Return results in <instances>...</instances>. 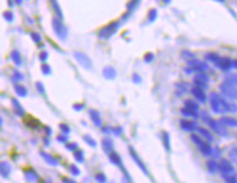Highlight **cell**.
Segmentation results:
<instances>
[{
  "label": "cell",
  "instance_id": "6da1fadb",
  "mask_svg": "<svg viewBox=\"0 0 237 183\" xmlns=\"http://www.w3.org/2000/svg\"><path fill=\"white\" fill-rule=\"evenodd\" d=\"M222 94L227 97L228 99H236L237 93H236V76L232 74L225 79V82L220 87Z\"/></svg>",
  "mask_w": 237,
  "mask_h": 183
},
{
  "label": "cell",
  "instance_id": "7a4b0ae2",
  "mask_svg": "<svg viewBox=\"0 0 237 183\" xmlns=\"http://www.w3.org/2000/svg\"><path fill=\"white\" fill-rule=\"evenodd\" d=\"M52 27H53V31H55V34L57 35L58 39L66 40V37L68 35V30H67V27L62 24V21L58 17H53L52 19Z\"/></svg>",
  "mask_w": 237,
  "mask_h": 183
},
{
  "label": "cell",
  "instance_id": "3957f363",
  "mask_svg": "<svg viewBox=\"0 0 237 183\" xmlns=\"http://www.w3.org/2000/svg\"><path fill=\"white\" fill-rule=\"evenodd\" d=\"M204 120L206 121V124L209 125L214 131H216L219 135H221V136H227V130H226V128L220 123V121L214 120V119H211V118H207V115H204Z\"/></svg>",
  "mask_w": 237,
  "mask_h": 183
},
{
  "label": "cell",
  "instance_id": "277c9868",
  "mask_svg": "<svg viewBox=\"0 0 237 183\" xmlns=\"http://www.w3.org/2000/svg\"><path fill=\"white\" fill-rule=\"evenodd\" d=\"M191 140L199 146V150L201 151V154L205 156H211L212 155V147L209 145V142L202 141L200 136L197 135H191Z\"/></svg>",
  "mask_w": 237,
  "mask_h": 183
},
{
  "label": "cell",
  "instance_id": "5b68a950",
  "mask_svg": "<svg viewBox=\"0 0 237 183\" xmlns=\"http://www.w3.org/2000/svg\"><path fill=\"white\" fill-rule=\"evenodd\" d=\"M119 25H121L119 21H113V22H111L109 25H107L106 27H103V28L101 30L99 34H98V36H99L101 39H109L111 36H113V35L117 32V30H118V27H119Z\"/></svg>",
  "mask_w": 237,
  "mask_h": 183
},
{
  "label": "cell",
  "instance_id": "8992f818",
  "mask_svg": "<svg viewBox=\"0 0 237 183\" xmlns=\"http://www.w3.org/2000/svg\"><path fill=\"white\" fill-rule=\"evenodd\" d=\"M209 100H210V105L214 110V113L219 114V113H223V109H222V98L216 94V93H211L209 95Z\"/></svg>",
  "mask_w": 237,
  "mask_h": 183
},
{
  "label": "cell",
  "instance_id": "52a82bcc",
  "mask_svg": "<svg viewBox=\"0 0 237 183\" xmlns=\"http://www.w3.org/2000/svg\"><path fill=\"white\" fill-rule=\"evenodd\" d=\"M73 56H75L76 61H77V62H78L82 67H84V68H92V62H91L90 57H88L86 53L76 51V52L73 53Z\"/></svg>",
  "mask_w": 237,
  "mask_h": 183
},
{
  "label": "cell",
  "instance_id": "ba28073f",
  "mask_svg": "<svg viewBox=\"0 0 237 183\" xmlns=\"http://www.w3.org/2000/svg\"><path fill=\"white\" fill-rule=\"evenodd\" d=\"M188 65H189V69L192 72V71H196V72H199V73H202L204 71H206L207 69V65L205 63V62H202V61H199V59H190L189 62H188Z\"/></svg>",
  "mask_w": 237,
  "mask_h": 183
},
{
  "label": "cell",
  "instance_id": "9c48e42d",
  "mask_svg": "<svg viewBox=\"0 0 237 183\" xmlns=\"http://www.w3.org/2000/svg\"><path fill=\"white\" fill-rule=\"evenodd\" d=\"M217 170L222 173V176H228L233 173V166L227 160H221V162L217 163Z\"/></svg>",
  "mask_w": 237,
  "mask_h": 183
},
{
  "label": "cell",
  "instance_id": "30bf717a",
  "mask_svg": "<svg viewBox=\"0 0 237 183\" xmlns=\"http://www.w3.org/2000/svg\"><path fill=\"white\" fill-rule=\"evenodd\" d=\"M194 83H195V87H199L201 89L206 88L207 83H209V77H207L205 73H197L194 78Z\"/></svg>",
  "mask_w": 237,
  "mask_h": 183
},
{
  "label": "cell",
  "instance_id": "8fae6325",
  "mask_svg": "<svg viewBox=\"0 0 237 183\" xmlns=\"http://www.w3.org/2000/svg\"><path fill=\"white\" fill-rule=\"evenodd\" d=\"M231 58H228V57H220L217 61H216V66L221 69V71H225V72H227V71H230L231 69Z\"/></svg>",
  "mask_w": 237,
  "mask_h": 183
},
{
  "label": "cell",
  "instance_id": "7c38bea8",
  "mask_svg": "<svg viewBox=\"0 0 237 183\" xmlns=\"http://www.w3.org/2000/svg\"><path fill=\"white\" fill-rule=\"evenodd\" d=\"M128 150H129L130 155H132V159H133V160L135 161V163H137V165H138V166L140 167V170H142V171H143V172H144V173H145L146 176H149V172H148V170H146V167H145L144 162H143V161H142V160L139 159V156L137 155V152L134 151V148H133V147H129Z\"/></svg>",
  "mask_w": 237,
  "mask_h": 183
},
{
  "label": "cell",
  "instance_id": "4fadbf2b",
  "mask_svg": "<svg viewBox=\"0 0 237 183\" xmlns=\"http://www.w3.org/2000/svg\"><path fill=\"white\" fill-rule=\"evenodd\" d=\"M108 157H109V161H111V162H113V163H115L118 167H119V168L124 172L126 177L128 178V176H127V171H126V168H124V166H123V162H122L121 157L118 156L117 154H114V152H111V154H108Z\"/></svg>",
  "mask_w": 237,
  "mask_h": 183
},
{
  "label": "cell",
  "instance_id": "5bb4252c",
  "mask_svg": "<svg viewBox=\"0 0 237 183\" xmlns=\"http://www.w3.org/2000/svg\"><path fill=\"white\" fill-rule=\"evenodd\" d=\"M191 94H192L199 102H201V103L206 102V94H205L204 89H201V88H199V87H194V88H191Z\"/></svg>",
  "mask_w": 237,
  "mask_h": 183
},
{
  "label": "cell",
  "instance_id": "9a60e30c",
  "mask_svg": "<svg viewBox=\"0 0 237 183\" xmlns=\"http://www.w3.org/2000/svg\"><path fill=\"white\" fill-rule=\"evenodd\" d=\"M88 114H90V118L91 120L93 121V124L96 126H102V119H101V114L98 110H95V109H90V111H88Z\"/></svg>",
  "mask_w": 237,
  "mask_h": 183
},
{
  "label": "cell",
  "instance_id": "2e32d148",
  "mask_svg": "<svg viewBox=\"0 0 237 183\" xmlns=\"http://www.w3.org/2000/svg\"><path fill=\"white\" fill-rule=\"evenodd\" d=\"M10 171H11V168H10L9 162H6V161L0 162V176H3L4 178H8L10 174Z\"/></svg>",
  "mask_w": 237,
  "mask_h": 183
},
{
  "label": "cell",
  "instance_id": "e0dca14e",
  "mask_svg": "<svg viewBox=\"0 0 237 183\" xmlns=\"http://www.w3.org/2000/svg\"><path fill=\"white\" fill-rule=\"evenodd\" d=\"M180 126H181L184 130H186V131H194V130H196V124L192 123V121L186 120V119H181V120H180Z\"/></svg>",
  "mask_w": 237,
  "mask_h": 183
},
{
  "label": "cell",
  "instance_id": "ac0fdd59",
  "mask_svg": "<svg viewBox=\"0 0 237 183\" xmlns=\"http://www.w3.org/2000/svg\"><path fill=\"white\" fill-rule=\"evenodd\" d=\"M220 123L226 128V126H231V128H236V125H237V121H236V119L235 118H231V116H223L221 120H220Z\"/></svg>",
  "mask_w": 237,
  "mask_h": 183
},
{
  "label": "cell",
  "instance_id": "d6986e66",
  "mask_svg": "<svg viewBox=\"0 0 237 183\" xmlns=\"http://www.w3.org/2000/svg\"><path fill=\"white\" fill-rule=\"evenodd\" d=\"M10 58L11 61L16 65V66H21L22 65V61H21V54L17 50H14L11 53H10Z\"/></svg>",
  "mask_w": 237,
  "mask_h": 183
},
{
  "label": "cell",
  "instance_id": "ffe728a7",
  "mask_svg": "<svg viewBox=\"0 0 237 183\" xmlns=\"http://www.w3.org/2000/svg\"><path fill=\"white\" fill-rule=\"evenodd\" d=\"M102 146H103V150L107 152V154H111L112 150H113V141L109 137H104L102 140Z\"/></svg>",
  "mask_w": 237,
  "mask_h": 183
},
{
  "label": "cell",
  "instance_id": "44dd1931",
  "mask_svg": "<svg viewBox=\"0 0 237 183\" xmlns=\"http://www.w3.org/2000/svg\"><path fill=\"white\" fill-rule=\"evenodd\" d=\"M196 130H197V133H199L200 135H202L209 142H212L214 137H212V134H211L209 130H206V129H204V128H196Z\"/></svg>",
  "mask_w": 237,
  "mask_h": 183
},
{
  "label": "cell",
  "instance_id": "7402d4cb",
  "mask_svg": "<svg viewBox=\"0 0 237 183\" xmlns=\"http://www.w3.org/2000/svg\"><path fill=\"white\" fill-rule=\"evenodd\" d=\"M103 76H104L107 79H113V78H115V76H117V71H115L113 67H106V68L103 69Z\"/></svg>",
  "mask_w": 237,
  "mask_h": 183
},
{
  "label": "cell",
  "instance_id": "603a6c76",
  "mask_svg": "<svg viewBox=\"0 0 237 183\" xmlns=\"http://www.w3.org/2000/svg\"><path fill=\"white\" fill-rule=\"evenodd\" d=\"M11 103H13V105H14V110H15V113L17 114V115H25V110H24V108H22V105L15 99V98H13L11 99Z\"/></svg>",
  "mask_w": 237,
  "mask_h": 183
},
{
  "label": "cell",
  "instance_id": "cb8c5ba5",
  "mask_svg": "<svg viewBox=\"0 0 237 183\" xmlns=\"http://www.w3.org/2000/svg\"><path fill=\"white\" fill-rule=\"evenodd\" d=\"M15 92H16V94L19 97H26L27 95V89L24 85H21V84H16L15 85Z\"/></svg>",
  "mask_w": 237,
  "mask_h": 183
},
{
  "label": "cell",
  "instance_id": "d4e9b609",
  "mask_svg": "<svg viewBox=\"0 0 237 183\" xmlns=\"http://www.w3.org/2000/svg\"><path fill=\"white\" fill-rule=\"evenodd\" d=\"M41 155H42V157L45 159V161H46L47 163H50L51 166H57V160L53 159L51 155L46 154V152H41Z\"/></svg>",
  "mask_w": 237,
  "mask_h": 183
},
{
  "label": "cell",
  "instance_id": "484cf974",
  "mask_svg": "<svg viewBox=\"0 0 237 183\" xmlns=\"http://www.w3.org/2000/svg\"><path fill=\"white\" fill-rule=\"evenodd\" d=\"M185 108L189 109V110H191V111H195V113H196L197 109H199V105H197L195 102H192V100L189 99V100L185 102Z\"/></svg>",
  "mask_w": 237,
  "mask_h": 183
},
{
  "label": "cell",
  "instance_id": "4316f807",
  "mask_svg": "<svg viewBox=\"0 0 237 183\" xmlns=\"http://www.w3.org/2000/svg\"><path fill=\"white\" fill-rule=\"evenodd\" d=\"M161 139H163V142H164V146H165V148L168 150V151H170V135L168 134V133H163V136H161Z\"/></svg>",
  "mask_w": 237,
  "mask_h": 183
},
{
  "label": "cell",
  "instance_id": "83f0119b",
  "mask_svg": "<svg viewBox=\"0 0 237 183\" xmlns=\"http://www.w3.org/2000/svg\"><path fill=\"white\" fill-rule=\"evenodd\" d=\"M75 159H76V161L77 162H80V163H82L83 161H84V154H83V151L82 150H76L75 151Z\"/></svg>",
  "mask_w": 237,
  "mask_h": 183
},
{
  "label": "cell",
  "instance_id": "f1b7e54d",
  "mask_svg": "<svg viewBox=\"0 0 237 183\" xmlns=\"http://www.w3.org/2000/svg\"><path fill=\"white\" fill-rule=\"evenodd\" d=\"M181 114L184 115V116H191V118H199L197 116V113H195V111H191V110H189V109H186V108H183L181 109Z\"/></svg>",
  "mask_w": 237,
  "mask_h": 183
},
{
  "label": "cell",
  "instance_id": "f546056e",
  "mask_svg": "<svg viewBox=\"0 0 237 183\" xmlns=\"http://www.w3.org/2000/svg\"><path fill=\"white\" fill-rule=\"evenodd\" d=\"M206 59H209V61H212V62H216V61L220 58V56L217 53H214V52H209V53H206Z\"/></svg>",
  "mask_w": 237,
  "mask_h": 183
},
{
  "label": "cell",
  "instance_id": "4dcf8cb0",
  "mask_svg": "<svg viewBox=\"0 0 237 183\" xmlns=\"http://www.w3.org/2000/svg\"><path fill=\"white\" fill-rule=\"evenodd\" d=\"M207 170H209L211 173H214L216 170H217V163L215 162V161H209V162H207Z\"/></svg>",
  "mask_w": 237,
  "mask_h": 183
},
{
  "label": "cell",
  "instance_id": "1f68e13d",
  "mask_svg": "<svg viewBox=\"0 0 237 183\" xmlns=\"http://www.w3.org/2000/svg\"><path fill=\"white\" fill-rule=\"evenodd\" d=\"M181 57H183V58H185V59H189V61H190V59H194V57H195V56H194V53H192V52H190V51L185 50V51H183V52H181Z\"/></svg>",
  "mask_w": 237,
  "mask_h": 183
},
{
  "label": "cell",
  "instance_id": "d6a6232c",
  "mask_svg": "<svg viewBox=\"0 0 237 183\" xmlns=\"http://www.w3.org/2000/svg\"><path fill=\"white\" fill-rule=\"evenodd\" d=\"M158 16V10L157 9H152L149 11V14H148V19H149V21H154Z\"/></svg>",
  "mask_w": 237,
  "mask_h": 183
},
{
  "label": "cell",
  "instance_id": "836d02e7",
  "mask_svg": "<svg viewBox=\"0 0 237 183\" xmlns=\"http://www.w3.org/2000/svg\"><path fill=\"white\" fill-rule=\"evenodd\" d=\"M51 5L53 6V9H55V11L57 13V15L60 16V20H61V19H64V15H62V13H61V9L58 8V4H57L56 2H51Z\"/></svg>",
  "mask_w": 237,
  "mask_h": 183
},
{
  "label": "cell",
  "instance_id": "e575fe53",
  "mask_svg": "<svg viewBox=\"0 0 237 183\" xmlns=\"http://www.w3.org/2000/svg\"><path fill=\"white\" fill-rule=\"evenodd\" d=\"M26 177H27V179H30V181H36L37 179V174L34 171H27L26 172Z\"/></svg>",
  "mask_w": 237,
  "mask_h": 183
},
{
  "label": "cell",
  "instance_id": "d590c367",
  "mask_svg": "<svg viewBox=\"0 0 237 183\" xmlns=\"http://www.w3.org/2000/svg\"><path fill=\"white\" fill-rule=\"evenodd\" d=\"M84 141H86L87 144H90L92 147H96V146H97V142H96V140H93L91 136H88V135H86V136H84Z\"/></svg>",
  "mask_w": 237,
  "mask_h": 183
},
{
  "label": "cell",
  "instance_id": "8d00e7d4",
  "mask_svg": "<svg viewBox=\"0 0 237 183\" xmlns=\"http://www.w3.org/2000/svg\"><path fill=\"white\" fill-rule=\"evenodd\" d=\"M58 126H60V130L62 131V134H65V135H67V134H70V126H67L66 124H60V125H58Z\"/></svg>",
  "mask_w": 237,
  "mask_h": 183
},
{
  "label": "cell",
  "instance_id": "74e56055",
  "mask_svg": "<svg viewBox=\"0 0 237 183\" xmlns=\"http://www.w3.org/2000/svg\"><path fill=\"white\" fill-rule=\"evenodd\" d=\"M41 72L44 73V74H51V67L49 66V65H42L41 66Z\"/></svg>",
  "mask_w": 237,
  "mask_h": 183
},
{
  "label": "cell",
  "instance_id": "f35d334b",
  "mask_svg": "<svg viewBox=\"0 0 237 183\" xmlns=\"http://www.w3.org/2000/svg\"><path fill=\"white\" fill-rule=\"evenodd\" d=\"M68 170H70V172H71L73 176H78V174H80V168H77V166H75V165H71V166L68 167Z\"/></svg>",
  "mask_w": 237,
  "mask_h": 183
},
{
  "label": "cell",
  "instance_id": "ab89813d",
  "mask_svg": "<svg viewBox=\"0 0 237 183\" xmlns=\"http://www.w3.org/2000/svg\"><path fill=\"white\" fill-rule=\"evenodd\" d=\"M30 36L33 37V40H34L36 43L41 42V35H40V34H37V32H31V34H30Z\"/></svg>",
  "mask_w": 237,
  "mask_h": 183
},
{
  "label": "cell",
  "instance_id": "60d3db41",
  "mask_svg": "<svg viewBox=\"0 0 237 183\" xmlns=\"http://www.w3.org/2000/svg\"><path fill=\"white\" fill-rule=\"evenodd\" d=\"M96 179H97L99 183H106V182H107V177H106L103 173H98V174L96 176Z\"/></svg>",
  "mask_w": 237,
  "mask_h": 183
},
{
  "label": "cell",
  "instance_id": "b9f144b4",
  "mask_svg": "<svg viewBox=\"0 0 237 183\" xmlns=\"http://www.w3.org/2000/svg\"><path fill=\"white\" fill-rule=\"evenodd\" d=\"M226 178V183H236V176L233 174H228V176H223Z\"/></svg>",
  "mask_w": 237,
  "mask_h": 183
},
{
  "label": "cell",
  "instance_id": "7bdbcfd3",
  "mask_svg": "<svg viewBox=\"0 0 237 183\" xmlns=\"http://www.w3.org/2000/svg\"><path fill=\"white\" fill-rule=\"evenodd\" d=\"M77 147H78V145L76 142H70V144L66 145V148L70 150V151H75V150H77Z\"/></svg>",
  "mask_w": 237,
  "mask_h": 183
},
{
  "label": "cell",
  "instance_id": "ee69618b",
  "mask_svg": "<svg viewBox=\"0 0 237 183\" xmlns=\"http://www.w3.org/2000/svg\"><path fill=\"white\" fill-rule=\"evenodd\" d=\"M154 59V54L150 52V53H146L145 54V57H144V61H145V62L146 63H149V62H152V61Z\"/></svg>",
  "mask_w": 237,
  "mask_h": 183
},
{
  "label": "cell",
  "instance_id": "f6af8a7d",
  "mask_svg": "<svg viewBox=\"0 0 237 183\" xmlns=\"http://www.w3.org/2000/svg\"><path fill=\"white\" fill-rule=\"evenodd\" d=\"M47 57H49V53H47L46 51H42V52L40 53V56H39L40 61H42V62H45V61L47 59Z\"/></svg>",
  "mask_w": 237,
  "mask_h": 183
},
{
  "label": "cell",
  "instance_id": "bcb514c9",
  "mask_svg": "<svg viewBox=\"0 0 237 183\" xmlns=\"http://www.w3.org/2000/svg\"><path fill=\"white\" fill-rule=\"evenodd\" d=\"M67 139H68V136H67V135L61 134V135H58L57 141H60V142H66V141H67Z\"/></svg>",
  "mask_w": 237,
  "mask_h": 183
},
{
  "label": "cell",
  "instance_id": "7dc6e473",
  "mask_svg": "<svg viewBox=\"0 0 237 183\" xmlns=\"http://www.w3.org/2000/svg\"><path fill=\"white\" fill-rule=\"evenodd\" d=\"M36 87H37V90L40 92L41 94H44V93H45V89H44V84H42L41 82H36Z\"/></svg>",
  "mask_w": 237,
  "mask_h": 183
},
{
  "label": "cell",
  "instance_id": "c3c4849f",
  "mask_svg": "<svg viewBox=\"0 0 237 183\" xmlns=\"http://www.w3.org/2000/svg\"><path fill=\"white\" fill-rule=\"evenodd\" d=\"M139 5V2H133V3H129L128 4V10H134L135 9V6H138Z\"/></svg>",
  "mask_w": 237,
  "mask_h": 183
},
{
  "label": "cell",
  "instance_id": "681fc988",
  "mask_svg": "<svg viewBox=\"0 0 237 183\" xmlns=\"http://www.w3.org/2000/svg\"><path fill=\"white\" fill-rule=\"evenodd\" d=\"M230 157H231V160H232L233 162H236V147H233V148L231 150V152H230Z\"/></svg>",
  "mask_w": 237,
  "mask_h": 183
},
{
  "label": "cell",
  "instance_id": "f907efd6",
  "mask_svg": "<svg viewBox=\"0 0 237 183\" xmlns=\"http://www.w3.org/2000/svg\"><path fill=\"white\" fill-rule=\"evenodd\" d=\"M3 15H4V17H5L8 21H13V14H11L10 11H5Z\"/></svg>",
  "mask_w": 237,
  "mask_h": 183
},
{
  "label": "cell",
  "instance_id": "816d5d0a",
  "mask_svg": "<svg viewBox=\"0 0 237 183\" xmlns=\"http://www.w3.org/2000/svg\"><path fill=\"white\" fill-rule=\"evenodd\" d=\"M14 76H15V79H17V80H22V79H24V74L20 73V72H17V71L14 73Z\"/></svg>",
  "mask_w": 237,
  "mask_h": 183
},
{
  "label": "cell",
  "instance_id": "f5cc1de1",
  "mask_svg": "<svg viewBox=\"0 0 237 183\" xmlns=\"http://www.w3.org/2000/svg\"><path fill=\"white\" fill-rule=\"evenodd\" d=\"M133 80H134V83H140V82H142V79H140V77H139L138 74H134V76H133Z\"/></svg>",
  "mask_w": 237,
  "mask_h": 183
},
{
  "label": "cell",
  "instance_id": "db71d44e",
  "mask_svg": "<svg viewBox=\"0 0 237 183\" xmlns=\"http://www.w3.org/2000/svg\"><path fill=\"white\" fill-rule=\"evenodd\" d=\"M82 108H83V104H75V105H73V109H75V110H82Z\"/></svg>",
  "mask_w": 237,
  "mask_h": 183
},
{
  "label": "cell",
  "instance_id": "11a10c76",
  "mask_svg": "<svg viewBox=\"0 0 237 183\" xmlns=\"http://www.w3.org/2000/svg\"><path fill=\"white\" fill-rule=\"evenodd\" d=\"M62 182H64V183H76V182H73V181H71V179H68V178H64Z\"/></svg>",
  "mask_w": 237,
  "mask_h": 183
},
{
  "label": "cell",
  "instance_id": "9f6ffc18",
  "mask_svg": "<svg viewBox=\"0 0 237 183\" xmlns=\"http://www.w3.org/2000/svg\"><path fill=\"white\" fill-rule=\"evenodd\" d=\"M45 130H46V133H47V134H51V133H52V131H51V129H49L47 126L45 128Z\"/></svg>",
  "mask_w": 237,
  "mask_h": 183
},
{
  "label": "cell",
  "instance_id": "6f0895ef",
  "mask_svg": "<svg viewBox=\"0 0 237 183\" xmlns=\"http://www.w3.org/2000/svg\"><path fill=\"white\" fill-rule=\"evenodd\" d=\"M3 125V119H2V116H0V126Z\"/></svg>",
  "mask_w": 237,
  "mask_h": 183
},
{
  "label": "cell",
  "instance_id": "680465c9",
  "mask_svg": "<svg viewBox=\"0 0 237 183\" xmlns=\"http://www.w3.org/2000/svg\"><path fill=\"white\" fill-rule=\"evenodd\" d=\"M123 183H129V182L127 181V178H124V179H123Z\"/></svg>",
  "mask_w": 237,
  "mask_h": 183
}]
</instances>
